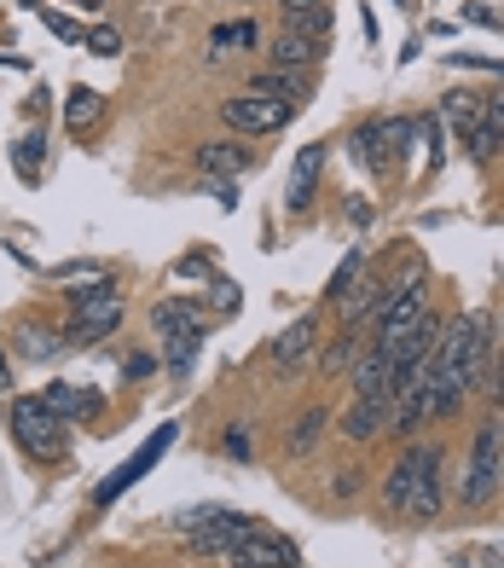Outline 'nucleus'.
I'll list each match as a JSON object with an SVG mask.
<instances>
[{"mask_svg": "<svg viewBox=\"0 0 504 568\" xmlns=\"http://www.w3.org/2000/svg\"><path fill=\"white\" fill-rule=\"evenodd\" d=\"M0 64H7V70H29V59H7V53H0Z\"/></svg>", "mask_w": 504, "mask_h": 568, "instance_id": "45", "label": "nucleus"}, {"mask_svg": "<svg viewBox=\"0 0 504 568\" xmlns=\"http://www.w3.org/2000/svg\"><path fill=\"white\" fill-rule=\"evenodd\" d=\"M168 447H175V424H157V429H151V441L140 447V453H133V459H122V464H116V476H105V481H99V488H93V499H99V505H116V499H122V493L133 488V481H145L151 470H157V459L168 453Z\"/></svg>", "mask_w": 504, "mask_h": 568, "instance_id": "7", "label": "nucleus"}, {"mask_svg": "<svg viewBox=\"0 0 504 568\" xmlns=\"http://www.w3.org/2000/svg\"><path fill=\"white\" fill-rule=\"evenodd\" d=\"M325 59V41H308V36H284L273 41V64H290V70H313V64Z\"/></svg>", "mask_w": 504, "mask_h": 568, "instance_id": "24", "label": "nucleus"}, {"mask_svg": "<svg viewBox=\"0 0 504 568\" xmlns=\"http://www.w3.org/2000/svg\"><path fill=\"white\" fill-rule=\"evenodd\" d=\"M487 400H493V412H504V348L493 360V377H487Z\"/></svg>", "mask_w": 504, "mask_h": 568, "instance_id": "38", "label": "nucleus"}, {"mask_svg": "<svg viewBox=\"0 0 504 568\" xmlns=\"http://www.w3.org/2000/svg\"><path fill=\"white\" fill-rule=\"evenodd\" d=\"M481 111H487V122H493V128L504 133V88H493V93H481Z\"/></svg>", "mask_w": 504, "mask_h": 568, "instance_id": "39", "label": "nucleus"}, {"mask_svg": "<svg viewBox=\"0 0 504 568\" xmlns=\"http://www.w3.org/2000/svg\"><path fill=\"white\" fill-rule=\"evenodd\" d=\"M348 221H354V227H365V221H372V209H365V197H354V204H348Z\"/></svg>", "mask_w": 504, "mask_h": 568, "instance_id": "43", "label": "nucleus"}, {"mask_svg": "<svg viewBox=\"0 0 504 568\" xmlns=\"http://www.w3.org/2000/svg\"><path fill=\"white\" fill-rule=\"evenodd\" d=\"M383 505L412 522H435L441 516V447L406 441V453L389 464V481H383Z\"/></svg>", "mask_w": 504, "mask_h": 568, "instance_id": "2", "label": "nucleus"}, {"mask_svg": "<svg viewBox=\"0 0 504 568\" xmlns=\"http://www.w3.org/2000/svg\"><path fill=\"white\" fill-rule=\"evenodd\" d=\"M284 18H290V36H308V41H325V47H331L336 18H331L325 0H319V7H296V12H284Z\"/></svg>", "mask_w": 504, "mask_h": 568, "instance_id": "26", "label": "nucleus"}, {"mask_svg": "<svg viewBox=\"0 0 504 568\" xmlns=\"http://www.w3.org/2000/svg\"><path fill=\"white\" fill-rule=\"evenodd\" d=\"M99 116H105V93H93V88H70V99H64V128H70V133H88Z\"/></svg>", "mask_w": 504, "mask_h": 568, "instance_id": "22", "label": "nucleus"}, {"mask_svg": "<svg viewBox=\"0 0 504 568\" xmlns=\"http://www.w3.org/2000/svg\"><path fill=\"white\" fill-rule=\"evenodd\" d=\"M209 302L221 308V313H238V302H244V296H238V284H227V279H209Z\"/></svg>", "mask_w": 504, "mask_h": 568, "instance_id": "33", "label": "nucleus"}, {"mask_svg": "<svg viewBox=\"0 0 504 568\" xmlns=\"http://www.w3.org/2000/svg\"><path fill=\"white\" fill-rule=\"evenodd\" d=\"M12 169H18L24 186H36V180H41V169H47V133L41 128H29L24 140L12 145Z\"/></svg>", "mask_w": 504, "mask_h": 568, "instance_id": "21", "label": "nucleus"}, {"mask_svg": "<svg viewBox=\"0 0 504 568\" xmlns=\"http://www.w3.org/2000/svg\"><path fill=\"white\" fill-rule=\"evenodd\" d=\"M151 372H157V354H128L122 360V383H133V389H140Z\"/></svg>", "mask_w": 504, "mask_h": 568, "instance_id": "34", "label": "nucleus"}, {"mask_svg": "<svg viewBox=\"0 0 504 568\" xmlns=\"http://www.w3.org/2000/svg\"><path fill=\"white\" fill-rule=\"evenodd\" d=\"M41 400L64 417V424H81V417H99V412H105V395H99V389H70V383H47Z\"/></svg>", "mask_w": 504, "mask_h": 568, "instance_id": "12", "label": "nucleus"}, {"mask_svg": "<svg viewBox=\"0 0 504 568\" xmlns=\"http://www.w3.org/2000/svg\"><path fill=\"white\" fill-rule=\"evenodd\" d=\"M313 88V76L308 70H290V64H267V70L249 81V93H267V99H290V105H301Z\"/></svg>", "mask_w": 504, "mask_h": 568, "instance_id": "15", "label": "nucleus"}, {"mask_svg": "<svg viewBox=\"0 0 504 568\" xmlns=\"http://www.w3.org/2000/svg\"><path fill=\"white\" fill-rule=\"evenodd\" d=\"M7 389H12V354L0 348V395H7Z\"/></svg>", "mask_w": 504, "mask_h": 568, "instance_id": "44", "label": "nucleus"}, {"mask_svg": "<svg viewBox=\"0 0 504 568\" xmlns=\"http://www.w3.org/2000/svg\"><path fill=\"white\" fill-rule=\"evenodd\" d=\"M163 365H168V377H186L192 372V360H197V348H204V325H186V331H175V337H163Z\"/></svg>", "mask_w": 504, "mask_h": 568, "instance_id": "20", "label": "nucleus"}, {"mask_svg": "<svg viewBox=\"0 0 504 568\" xmlns=\"http://www.w3.org/2000/svg\"><path fill=\"white\" fill-rule=\"evenodd\" d=\"M175 279H180V284H186V279H209V261H204V256H186V261L175 267Z\"/></svg>", "mask_w": 504, "mask_h": 568, "instance_id": "40", "label": "nucleus"}, {"mask_svg": "<svg viewBox=\"0 0 504 568\" xmlns=\"http://www.w3.org/2000/svg\"><path fill=\"white\" fill-rule=\"evenodd\" d=\"M354 163L360 169H372V175H389L395 169V145H389V122H365V128H354Z\"/></svg>", "mask_w": 504, "mask_h": 568, "instance_id": "13", "label": "nucleus"}, {"mask_svg": "<svg viewBox=\"0 0 504 568\" xmlns=\"http://www.w3.org/2000/svg\"><path fill=\"white\" fill-rule=\"evenodd\" d=\"M424 313H429V284H424V273H406L400 284H389V296H383V308H377V337H372V343H395L400 331H412Z\"/></svg>", "mask_w": 504, "mask_h": 568, "instance_id": "6", "label": "nucleus"}, {"mask_svg": "<svg viewBox=\"0 0 504 568\" xmlns=\"http://www.w3.org/2000/svg\"><path fill=\"white\" fill-rule=\"evenodd\" d=\"M284 12H296V7H319V0H279Z\"/></svg>", "mask_w": 504, "mask_h": 568, "instance_id": "46", "label": "nucleus"}, {"mask_svg": "<svg viewBox=\"0 0 504 568\" xmlns=\"http://www.w3.org/2000/svg\"><path fill=\"white\" fill-rule=\"evenodd\" d=\"M504 488V417L487 412V424L476 429V447H469V464H464V488L458 499L469 511L493 505V493Z\"/></svg>", "mask_w": 504, "mask_h": 568, "instance_id": "3", "label": "nucleus"}, {"mask_svg": "<svg viewBox=\"0 0 504 568\" xmlns=\"http://www.w3.org/2000/svg\"><path fill=\"white\" fill-rule=\"evenodd\" d=\"M64 302H70V313L105 308V302H116V284H111V273H88V284H70V291H64Z\"/></svg>", "mask_w": 504, "mask_h": 568, "instance_id": "25", "label": "nucleus"}, {"mask_svg": "<svg viewBox=\"0 0 504 568\" xmlns=\"http://www.w3.org/2000/svg\"><path fill=\"white\" fill-rule=\"evenodd\" d=\"M151 325H157V337H175V331L197 325V308L186 302V296H163V302L151 308Z\"/></svg>", "mask_w": 504, "mask_h": 568, "instance_id": "27", "label": "nucleus"}, {"mask_svg": "<svg viewBox=\"0 0 504 568\" xmlns=\"http://www.w3.org/2000/svg\"><path fill=\"white\" fill-rule=\"evenodd\" d=\"M383 429H389V400H354L343 417V441H354V447H365Z\"/></svg>", "mask_w": 504, "mask_h": 568, "instance_id": "18", "label": "nucleus"}, {"mask_svg": "<svg viewBox=\"0 0 504 568\" xmlns=\"http://www.w3.org/2000/svg\"><path fill=\"white\" fill-rule=\"evenodd\" d=\"M464 18L481 24V29H504V18H499L493 7H487V0H464Z\"/></svg>", "mask_w": 504, "mask_h": 568, "instance_id": "37", "label": "nucleus"}, {"mask_svg": "<svg viewBox=\"0 0 504 568\" xmlns=\"http://www.w3.org/2000/svg\"><path fill=\"white\" fill-rule=\"evenodd\" d=\"M360 273H365V249H348V256L336 261V273H331V284H325V296H331V302H343V296L360 284Z\"/></svg>", "mask_w": 504, "mask_h": 568, "instance_id": "29", "label": "nucleus"}, {"mask_svg": "<svg viewBox=\"0 0 504 568\" xmlns=\"http://www.w3.org/2000/svg\"><path fill=\"white\" fill-rule=\"evenodd\" d=\"M325 424H331V412L325 406H308L296 417V429H290V453H313L319 436H325Z\"/></svg>", "mask_w": 504, "mask_h": 568, "instance_id": "28", "label": "nucleus"}, {"mask_svg": "<svg viewBox=\"0 0 504 568\" xmlns=\"http://www.w3.org/2000/svg\"><path fill=\"white\" fill-rule=\"evenodd\" d=\"M12 348H18L24 360H53V354H64V337H53V331L36 325V320H24L12 331Z\"/></svg>", "mask_w": 504, "mask_h": 568, "instance_id": "23", "label": "nucleus"}, {"mask_svg": "<svg viewBox=\"0 0 504 568\" xmlns=\"http://www.w3.org/2000/svg\"><path fill=\"white\" fill-rule=\"evenodd\" d=\"M354 372V400H395V360L372 343L365 354L348 365Z\"/></svg>", "mask_w": 504, "mask_h": 568, "instance_id": "11", "label": "nucleus"}, {"mask_svg": "<svg viewBox=\"0 0 504 568\" xmlns=\"http://www.w3.org/2000/svg\"><path fill=\"white\" fill-rule=\"evenodd\" d=\"M41 24L53 29L59 41H81V36H88V29H81V24H70V18H64V12H47V7H41Z\"/></svg>", "mask_w": 504, "mask_h": 568, "instance_id": "36", "label": "nucleus"}, {"mask_svg": "<svg viewBox=\"0 0 504 568\" xmlns=\"http://www.w3.org/2000/svg\"><path fill=\"white\" fill-rule=\"evenodd\" d=\"M76 7H88V12H93V7H105V0H76Z\"/></svg>", "mask_w": 504, "mask_h": 568, "instance_id": "47", "label": "nucleus"}, {"mask_svg": "<svg viewBox=\"0 0 504 568\" xmlns=\"http://www.w3.org/2000/svg\"><path fill=\"white\" fill-rule=\"evenodd\" d=\"M81 47H93L99 59H116V53H122V36H116L111 24H93L88 36H81Z\"/></svg>", "mask_w": 504, "mask_h": 568, "instance_id": "32", "label": "nucleus"}, {"mask_svg": "<svg viewBox=\"0 0 504 568\" xmlns=\"http://www.w3.org/2000/svg\"><path fill=\"white\" fill-rule=\"evenodd\" d=\"M249 533H256V522H249V516H238V511H215L204 528L186 533V551H192V557H227V563H232V551H238Z\"/></svg>", "mask_w": 504, "mask_h": 568, "instance_id": "9", "label": "nucleus"}, {"mask_svg": "<svg viewBox=\"0 0 504 568\" xmlns=\"http://www.w3.org/2000/svg\"><path fill=\"white\" fill-rule=\"evenodd\" d=\"M116 325H122V302L88 308V313H76V320H70V331H64V348H88V343H105Z\"/></svg>", "mask_w": 504, "mask_h": 568, "instance_id": "14", "label": "nucleus"}, {"mask_svg": "<svg viewBox=\"0 0 504 568\" xmlns=\"http://www.w3.org/2000/svg\"><path fill=\"white\" fill-rule=\"evenodd\" d=\"M383 296H389V284H377V279H365V273H360V284L343 296V302H336V308H343V331H360L365 320H377Z\"/></svg>", "mask_w": 504, "mask_h": 568, "instance_id": "17", "label": "nucleus"}, {"mask_svg": "<svg viewBox=\"0 0 504 568\" xmlns=\"http://www.w3.org/2000/svg\"><path fill=\"white\" fill-rule=\"evenodd\" d=\"M296 111L301 105H290V99H267V93H238V99L221 105L232 133H279V128H290Z\"/></svg>", "mask_w": 504, "mask_h": 568, "instance_id": "8", "label": "nucleus"}, {"mask_svg": "<svg viewBox=\"0 0 504 568\" xmlns=\"http://www.w3.org/2000/svg\"><path fill=\"white\" fill-rule=\"evenodd\" d=\"M313 337H319V320H313V313H301V320H296V325L284 331L279 343H273V365H279V372H290V365H301V354L313 348Z\"/></svg>", "mask_w": 504, "mask_h": 568, "instance_id": "19", "label": "nucleus"}, {"mask_svg": "<svg viewBox=\"0 0 504 568\" xmlns=\"http://www.w3.org/2000/svg\"><path fill=\"white\" fill-rule=\"evenodd\" d=\"M12 441H18L36 464H53V459H64L70 429H64V417L47 406L41 395H18L12 400Z\"/></svg>", "mask_w": 504, "mask_h": 568, "instance_id": "4", "label": "nucleus"}, {"mask_svg": "<svg viewBox=\"0 0 504 568\" xmlns=\"http://www.w3.org/2000/svg\"><path fill=\"white\" fill-rule=\"evenodd\" d=\"M441 122L458 133V145L469 152V163H493V157H499L504 133L487 122L481 93H447V99H441Z\"/></svg>", "mask_w": 504, "mask_h": 568, "instance_id": "5", "label": "nucleus"}, {"mask_svg": "<svg viewBox=\"0 0 504 568\" xmlns=\"http://www.w3.org/2000/svg\"><path fill=\"white\" fill-rule=\"evenodd\" d=\"M360 360V331H343V337H336L325 354H319V365H325V372H343V365H354Z\"/></svg>", "mask_w": 504, "mask_h": 568, "instance_id": "31", "label": "nucleus"}, {"mask_svg": "<svg viewBox=\"0 0 504 568\" xmlns=\"http://www.w3.org/2000/svg\"><path fill=\"white\" fill-rule=\"evenodd\" d=\"M197 169H204L209 180H238L249 169V145H232V140L197 145Z\"/></svg>", "mask_w": 504, "mask_h": 568, "instance_id": "16", "label": "nucleus"}, {"mask_svg": "<svg viewBox=\"0 0 504 568\" xmlns=\"http://www.w3.org/2000/svg\"><path fill=\"white\" fill-rule=\"evenodd\" d=\"M227 453H238V459H249V436H244V429H232V436H227Z\"/></svg>", "mask_w": 504, "mask_h": 568, "instance_id": "42", "label": "nucleus"}, {"mask_svg": "<svg viewBox=\"0 0 504 568\" xmlns=\"http://www.w3.org/2000/svg\"><path fill=\"white\" fill-rule=\"evenodd\" d=\"M24 7H41V0H24Z\"/></svg>", "mask_w": 504, "mask_h": 568, "instance_id": "48", "label": "nucleus"}, {"mask_svg": "<svg viewBox=\"0 0 504 568\" xmlns=\"http://www.w3.org/2000/svg\"><path fill=\"white\" fill-rule=\"evenodd\" d=\"M244 47H256V24H221L209 36V53L227 59V53H244Z\"/></svg>", "mask_w": 504, "mask_h": 568, "instance_id": "30", "label": "nucleus"}, {"mask_svg": "<svg viewBox=\"0 0 504 568\" xmlns=\"http://www.w3.org/2000/svg\"><path fill=\"white\" fill-rule=\"evenodd\" d=\"M458 70H487V76H504V59H487V53H447Z\"/></svg>", "mask_w": 504, "mask_h": 568, "instance_id": "35", "label": "nucleus"}, {"mask_svg": "<svg viewBox=\"0 0 504 568\" xmlns=\"http://www.w3.org/2000/svg\"><path fill=\"white\" fill-rule=\"evenodd\" d=\"M487 343H493V320L487 313H464V320L441 325L429 354V406L435 417H452L464 395L487 377Z\"/></svg>", "mask_w": 504, "mask_h": 568, "instance_id": "1", "label": "nucleus"}, {"mask_svg": "<svg viewBox=\"0 0 504 568\" xmlns=\"http://www.w3.org/2000/svg\"><path fill=\"white\" fill-rule=\"evenodd\" d=\"M360 481H365L360 470H343V476H336V488H331V493H336V499H354V493H360Z\"/></svg>", "mask_w": 504, "mask_h": 568, "instance_id": "41", "label": "nucleus"}, {"mask_svg": "<svg viewBox=\"0 0 504 568\" xmlns=\"http://www.w3.org/2000/svg\"><path fill=\"white\" fill-rule=\"evenodd\" d=\"M325 163H331V145H325V140H313V145H301V152H296L290 186H284V204H290L296 215H301V209H313V197H319V175H325Z\"/></svg>", "mask_w": 504, "mask_h": 568, "instance_id": "10", "label": "nucleus"}]
</instances>
